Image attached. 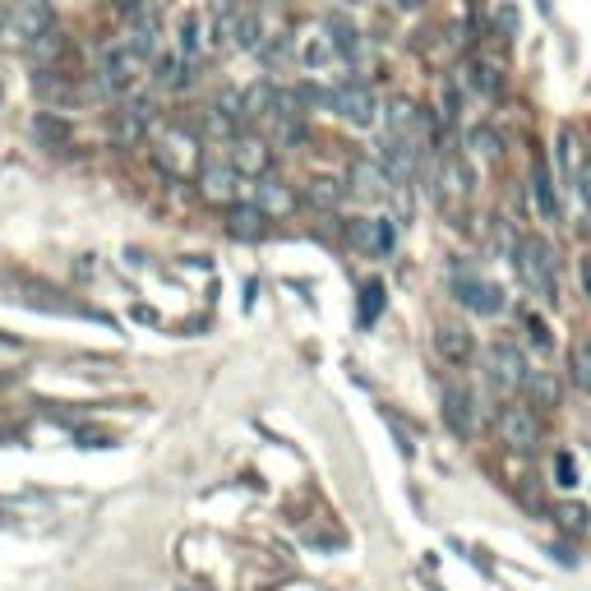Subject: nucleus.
Segmentation results:
<instances>
[{
  "mask_svg": "<svg viewBox=\"0 0 591 591\" xmlns=\"http://www.w3.org/2000/svg\"><path fill=\"white\" fill-rule=\"evenodd\" d=\"M513 268H518V278L527 282L541 301H555L559 296V278H555V250L541 241V236H522L513 245Z\"/></svg>",
  "mask_w": 591,
  "mask_h": 591,
  "instance_id": "obj_1",
  "label": "nucleus"
},
{
  "mask_svg": "<svg viewBox=\"0 0 591 591\" xmlns=\"http://www.w3.org/2000/svg\"><path fill=\"white\" fill-rule=\"evenodd\" d=\"M495 430L513 453H536L541 439H545V425H541V416H536L531 402H504L499 416H495Z\"/></svg>",
  "mask_w": 591,
  "mask_h": 591,
  "instance_id": "obj_2",
  "label": "nucleus"
},
{
  "mask_svg": "<svg viewBox=\"0 0 591 591\" xmlns=\"http://www.w3.org/2000/svg\"><path fill=\"white\" fill-rule=\"evenodd\" d=\"M485 370H490V384L499 393H513V388H527V361H522V351L513 342H495V347L485 351Z\"/></svg>",
  "mask_w": 591,
  "mask_h": 591,
  "instance_id": "obj_3",
  "label": "nucleus"
},
{
  "mask_svg": "<svg viewBox=\"0 0 591 591\" xmlns=\"http://www.w3.org/2000/svg\"><path fill=\"white\" fill-rule=\"evenodd\" d=\"M139 65H144V56H139L130 42L107 47L102 51V88H107V93H130L134 79H139Z\"/></svg>",
  "mask_w": 591,
  "mask_h": 591,
  "instance_id": "obj_4",
  "label": "nucleus"
},
{
  "mask_svg": "<svg viewBox=\"0 0 591 591\" xmlns=\"http://www.w3.org/2000/svg\"><path fill=\"white\" fill-rule=\"evenodd\" d=\"M328 107L351 125H374V93L361 84V79H347V84L328 88Z\"/></svg>",
  "mask_w": 591,
  "mask_h": 591,
  "instance_id": "obj_5",
  "label": "nucleus"
},
{
  "mask_svg": "<svg viewBox=\"0 0 591 591\" xmlns=\"http://www.w3.org/2000/svg\"><path fill=\"white\" fill-rule=\"evenodd\" d=\"M453 296L476 314H499L504 310V291H499L495 282H481V278H453Z\"/></svg>",
  "mask_w": 591,
  "mask_h": 591,
  "instance_id": "obj_6",
  "label": "nucleus"
},
{
  "mask_svg": "<svg viewBox=\"0 0 591 591\" xmlns=\"http://www.w3.org/2000/svg\"><path fill=\"white\" fill-rule=\"evenodd\" d=\"M199 185H204L208 199H227V204H236V185H241V171L231 167V162H208L204 171H199Z\"/></svg>",
  "mask_w": 591,
  "mask_h": 591,
  "instance_id": "obj_7",
  "label": "nucleus"
},
{
  "mask_svg": "<svg viewBox=\"0 0 591 591\" xmlns=\"http://www.w3.org/2000/svg\"><path fill=\"white\" fill-rule=\"evenodd\" d=\"M471 388L467 384H444V421L458 430V435H471V421H476V407H471Z\"/></svg>",
  "mask_w": 591,
  "mask_h": 591,
  "instance_id": "obj_8",
  "label": "nucleus"
},
{
  "mask_svg": "<svg viewBox=\"0 0 591 591\" xmlns=\"http://www.w3.org/2000/svg\"><path fill=\"white\" fill-rule=\"evenodd\" d=\"M51 10L42 5V0H19V10H14V33L24 37V42H37V37L51 33Z\"/></svg>",
  "mask_w": 591,
  "mask_h": 591,
  "instance_id": "obj_9",
  "label": "nucleus"
},
{
  "mask_svg": "<svg viewBox=\"0 0 591 591\" xmlns=\"http://www.w3.org/2000/svg\"><path fill=\"white\" fill-rule=\"evenodd\" d=\"M471 347H476V342H471V333L462 324H439L435 328V351L444 356L448 365H467L471 361Z\"/></svg>",
  "mask_w": 591,
  "mask_h": 591,
  "instance_id": "obj_10",
  "label": "nucleus"
},
{
  "mask_svg": "<svg viewBox=\"0 0 591 591\" xmlns=\"http://www.w3.org/2000/svg\"><path fill=\"white\" fill-rule=\"evenodd\" d=\"M231 167L241 176H264L268 171V144L264 139H231Z\"/></svg>",
  "mask_w": 591,
  "mask_h": 591,
  "instance_id": "obj_11",
  "label": "nucleus"
},
{
  "mask_svg": "<svg viewBox=\"0 0 591 591\" xmlns=\"http://www.w3.org/2000/svg\"><path fill=\"white\" fill-rule=\"evenodd\" d=\"M351 194H361V199H388L393 194V181H388V171L379 167V162H356V171H351Z\"/></svg>",
  "mask_w": 591,
  "mask_h": 591,
  "instance_id": "obj_12",
  "label": "nucleus"
},
{
  "mask_svg": "<svg viewBox=\"0 0 591 591\" xmlns=\"http://www.w3.org/2000/svg\"><path fill=\"white\" fill-rule=\"evenodd\" d=\"M231 236H241V241H259L268 231V208L259 204H231Z\"/></svg>",
  "mask_w": 591,
  "mask_h": 591,
  "instance_id": "obj_13",
  "label": "nucleus"
},
{
  "mask_svg": "<svg viewBox=\"0 0 591 591\" xmlns=\"http://www.w3.org/2000/svg\"><path fill=\"white\" fill-rule=\"evenodd\" d=\"M531 194H536V213H541V218H559V194H555V181H550L545 157L531 162Z\"/></svg>",
  "mask_w": 591,
  "mask_h": 591,
  "instance_id": "obj_14",
  "label": "nucleus"
},
{
  "mask_svg": "<svg viewBox=\"0 0 591 591\" xmlns=\"http://www.w3.org/2000/svg\"><path fill=\"white\" fill-rule=\"evenodd\" d=\"M351 241L361 245V250L388 254L393 250V222H351Z\"/></svg>",
  "mask_w": 591,
  "mask_h": 591,
  "instance_id": "obj_15",
  "label": "nucleus"
},
{
  "mask_svg": "<svg viewBox=\"0 0 591 591\" xmlns=\"http://www.w3.org/2000/svg\"><path fill=\"white\" fill-rule=\"evenodd\" d=\"M555 157H559V181L568 185V190H578V139H573V130H559V148H555Z\"/></svg>",
  "mask_w": 591,
  "mask_h": 591,
  "instance_id": "obj_16",
  "label": "nucleus"
},
{
  "mask_svg": "<svg viewBox=\"0 0 591 591\" xmlns=\"http://www.w3.org/2000/svg\"><path fill=\"white\" fill-rule=\"evenodd\" d=\"M227 33L236 37V47H259V14L254 10H236L231 14V24H227Z\"/></svg>",
  "mask_w": 591,
  "mask_h": 591,
  "instance_id": "obj_17",
  "label": "nucleus"
},
{
  "mask_svg": "<svg viewBox=\"0 0 591 591\" xmlns=\"http://www.w3.org/2000/svg\"><path fill=\"white\" fill-rule=\"evenodd\" d=\"M254 204L268 208V213H278V208H287V204H291V194L282 190L278 176H268V171H264V176H259V199H254Z\"/></svg>",
  "mask_w": 591,
  "mask_h": 591,
  "instance_id": "obj_18",
  "label": "nucleus"
},
{
  "mask_svg": "<svg viewBox=\"0 0 591 591\" xmlns=\"http://www.w3.org/2000/svg\"><path fill=\"white\" fill-rule=\"evenodd\" d=\"M527 388H531V407H555L559 402V384L550 374H527Z\"/></svg>",
  "mask_w": 591,
  "mask_h": 591,
  "instance_id": "obj_19",
  "label": "nucleus"
},
{
  "mask_svg": "<svg viewBox=\"0 0 591 591\" xmlns=\"http://www.w3.org/2000/svg\"><path fill=\"white\" fill-rule=\"evenodd\" d=\"M379 310H384V282H365V287H361V314H356V319H361V328L374 324V319H379Z\"/></svg>",
  "mask_w": 591,
  "mask_h": 591,
  "instance_id": "obj_20",
  "label": "nucleus"
},
{
  "mask_svg": "<svg viewBox=\"0 0 591 591\" xmlns=\"http://www.w3.org/2000/svg\"><path fill=\"white\" fill-rule=\"evenodd\" d=\"M328 47L342 51V56H356V28L347 19H328Z\"/></svg>",
  "mask_w": 591,
  "mask_h": 591,
  "instance_id": "obj_21",
  "label": "nucleus"
},
{
  "mask_svg": "<svg viewBox=\"0 0 591 591\" xmlns=\"http://www.w3.org/2000/svg\"><path fill=\"white\" fill-rule=\"evenodd\" d=\"M199 42H204V37H199V14L190 10L181 19V37H176V47H181L185 61H194V56H199Z\"/></svg>",
  "mask_w": 591,
  "mask_h": 591,
  "instance_id": "obj_22",
  "label": "nucleus"
},
{
  "mask_svg": "<svg viewBox=\"0 0 591 591\" xmlns=\"http://www.w3.org/2000/svg\"><path fill=\"white\" fill-rule=\"evenodd\" d=\"M573 379H578V388L591 398V338L573 347Z\"/></svg>",
  "mask_w": 591,
  "mask_h": 591,
  "instance_id": "obj_23",
  "label": "nucleus"
},
{
  "mask_svg": "<svg viewBox=\"0 0 591 591\" xmlns=\"http://www.w3.org/2000/svg\"><path fill=\"white\" fill-rule=\"evenodd\" d=\"M467 84L476 88L481 97H495V93H499L495 70H490V65H481V61H476V65H467Z\"/></svg>",
  "mask_w": 591,
  "mask_h": 591,
  "instance_id": "obj_24",
  "label": "nucleus"
},
{
  "mask_svg": "<svg viewBox=\"0 0 591 591\" xmlns=\"http://www.w3.org/2000/svg\"><path fill=\"white\" fill-rule=\"evenodd\" d=\"M185 56H162V61H157V84L162 88H181L185 84Z\"/></svg>",
  "mask_w": 591,
  "mask_h": 591,
  "instance_id": "obj_25",
  "label": "nucleus"
},
{
  "mask_svg": "<svg viewBox=\"0 0 591 591\" xmlns=\"http://www.w3.org/2000/svg\"><path fill=\"white\" fill-rule=\"evenodd\" d=\"M555 518H559V527L573 531V536H578V531H587V508H578V504H564Z\"/></svg>",
  "mask_w": 591,
  "mask_h": 591,
  "instance_id": "obj_26",
  "label": "nucleus"
},
{
  "mask_svg": "<svg viewBox=\"0 0 591 591\" xmlns=\"http://www.w3.org/2000/svg\"><path fill=\"white\" fill-rule=\"evenodd\" d=\"M310 199L319 208H328V204H338L342 199V190H338V181H314V190H310Z\"/></svg>",
  "mask_w": 591,
  "mask_h": 591,
  "instance_id": "obj_27",
  "label": "nucleus"
},
{
  "mask_svg": "<svg viewBox=\"0 0 591 591\" xmlns=\"http://www.w3.org/2000/svg\"><path fill=\"white\" fill-rule=\"evenodd\" d=\"M471 148H476V153H485L490 157V162H495L499 157V139L490 130H471Z\"/></svg>",
  "mask_w": 591,
  "mask_h": 591,
  "instance_id": "obj_28",
  "label": "nucleus"
},
{
  "mask_svg": "<svg viewBox=\"0 0 591 591\" xmlns=\"http://www.w3.org/2000/svg\"><path fill=\"white\" fill-rule=\"evenodd\" d=\"M37 134H42V139H51V144H56V139H65V121H51V116H37Z\"/></svg>",
  "mask_w": 591,
  "mask_h": 591,
  "instance_id": "obj_29",
  "label": "nucleus"
},
{
  "mask_svg": "<svg viewBox=\"0 0 591 591\" xmlns=\"http://www.w3.org/2000/svg\"><path fill=\"white\" fill-rule=\"evenodd\" d=\"M559 485H578V471H573V458H568V453H559Z\"/></svg>",
  "mask_w": 591,
  "mask_h": 591,
  "instance_id": "obj_30",
  "label": "nucleus"
},
{
  "mask_svg": "<svg viewBox=\"0 0 591 591\" xmlns=\"http://www.w3.org/2000/svg\"><path fill=\"white\" fill-rule=\"evenodd\" d=\"M527 328H531V342H541V347L550 342V328H545L541 319H527Z\"/></svg>",
  "mask_w": 591,
  "mask_h": 591,
  "instance_id": "obj_31",
  "label": "nucleus"
},
{
  "mask_svg": "<svg viewBox=\"0 0 591 591\" xmlns=\"http://www.w3.org/2000/svg\"><path fill=\"white\" fill-rule=\"evenodd\" d=\"M499 28H504V33H513V28H518V14H513V5H504V10H499Z\"/></svg>",
  "mask_w": 591,
  "mask_h": 591,
  "instance_id": "obj_32",
  "label": "nucleus"
},
{
  "mask_svg": "<svg viewBox=\"0 0 591 591\" xmlns=\"http://www.w3.org/2000/svg\"><path fill=\"white\" fill-rule=\"evenodd\" d=\"M582 291H587V296H591V254H587V259H582Z\"/></svg>",
  "mask_w": 591,
  "mask_h": 591,
  "instance_id": "obj_33",
  "label": "nucleus"
},
{
  "mask_svg": "<svg viewBox=\"0 0 591 591\" xmlns=\"http://www.w3.org/2000/svg\"><path fill=\"white\" fill-rule=\"evenodd\" d=\"M578 185H582V199H587V208H591V167L582 171V181H578Z\"/></svg>",
  "mask_w": 591,
  "mask_h": 591,
  "instance_id": "obj_34",
  "label": "nucleus"
},
{
  "mask_svg": "<svg viewBox=\"0 0 591 591\" xmlns=\"http://www.w3.org/2000/svg\"><path fill=\"white\" fill-rule=\"evenodd\" d=\"M398 5H402V10H416V5H421V0H398Z\"/></svg>",
  "mask_w": 591,
  "mask_h": 591,
  "instance_id": "obj_35",
  "label": "nucleus"
},
{
  "mask_svg": "<svg viewBox=\"0 0 591 591\" xmlns=\"http://www.w3.org/2000/svg\"><path fill=\"white\" fill-rule=\"evenodd\" d=\"M42 5H47V0H42Z\"/></svg>",
  "mask_w": 591,
  "mask_h": 591,
  "instance_id": "obj_36",
  "label": "nucleus"
}]
</instances>
